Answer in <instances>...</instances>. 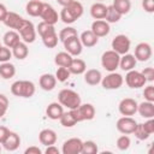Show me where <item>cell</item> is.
<instances>
[{
    "label": "cell",
    "instance_id": "cell-14",
    "mask_svg": "<svg viewBox=\"0 0 154 154\" xmlns=\"http://www.w3.org/2000/svg\"><path fill=\"white\" fill-rule=\"evenodd\" d=\"M82 146H83V141L81 138L78 137L69 138L63 143L61 153L63 154H81Z\"/></svg>",
    "mask_w": 154,
    "mask_h": 154
},
{
    "label": "cell",
    "instance_id": "cell-25",
    "mask_svg": "<svg viewBox=\"0 0 154 154\" xmlns=\"http://www.w3.org/2000/svg\"><path fill=\"white\" fill-rule=\"evenodd\" d=\"M102 79V75L96 69L85 70L84 72V82L89 85H97Z\"/></svg>",
    "mask_w": 154,
    "mask_h": 154
},
{
    "label": "cell",
    "instance_id": "cell-45",
    "mask_svg": "<svg viewBox=\"0 0 154 154\" xmlns=\"http://www.w3.org/2000/svg\"><path fill=\"white\" fill-rule=\"evenodd\" d=\"M141 73L144 76V78H146L147 82H153V81H154V69H153L152 66L144 67V69L141 71Z\"/></svg>",
    "mask_w": 154,
    "mask_h": 154
},
{
    "label": "cell",
    "instance_id": "cell-33",
    "mask_svg": "<svg viewBox=\"0 0 154 154\" xmlns=\"http://www.w3.org/2000/svg\"><path fill=\"white\" fill-rule=\"evenodd\" d=\"M72 59H73L72 55L69 54V53L65 51V52H59V53L55 55L54 63H55V65H58V66L69 67L70 64H71V61H72Z\"/></svg>",
    "mask_w": 154,
    "mask_h": 154
},
{
    "label": "cell",
    "instance_id": "cell-51",
    "mask_svg": "<svg viewBox=\"0 0 154 154\" xmlns=\"http://www.w3.org/2000/svg\"><path fill=\"white\" fill-rule=\"evenodd\" d=\"M7 12H8L7 7H6L4 4H1V2H0V22H4V19H5V17H6Z\"/></svg>",
    "mask_w": 154,
    "mask_h": 154
},
{
    "label": "cell",
    "instance_id": "cell-18",
    "mask_svg": "<svg viewBox=\"0 0 154 154\" xmlns=\"http://www.w3.org/2000/svg\"><path fill=\"white\" fill-rule=\"evenodd\" d=\"M58 137H57V132L52 129H43L40 131L38 134V141L43 146H52V144H55Z\"/></svg>",
    "mask_w": 154,
    "mask_h": 154
},
{
    "label": "cell",
    "instance_id": "cell-46",
    "mask_svg": "<svg viewBox=\"0 0 154 154\" xmlns=\"http://www.w3.org/2000/svg\"><path fill=\"white\" fill-rule=\"evenodd\" d=\"M142 7L146 12L153 13L154 12V0H142Z\"/></svg>",
    "mask_w": 154,
    "mask_h": 154
},
{
    "label": "cell",
    "instance_id": "cell-38",
    "mask_svg": "<svg viewBox=\"0 0 154 154\" xmlns=\"http://www.w3.org/2000/svg\"><path fill=\"white\" fill-rule=\"evenodd\" d=\"M99 152V148H97V144L89 140V141H84L83 142V146H82V154H96Z\"/></svg>",
    "mask_w": 154,
    "mask_h": 154
},
{
    "label": "cell",
    "instance_id": "cell-50",
    "mask_svg": "<svg viewBox=\"0 0 154 154\" xmlns=\"http://www.w3.org/2000/svg\"><path fill=\"white\" fill-rule=\"evenodd\" d=\"M45 153H46V154H59L60 150L58 149V147H55L54 144H52V146H47Z\"/></svg>",
    "mask_w": 154,
    "mask_h": 154
},
{
    "label": "cell",
    "instance_id": "cell-22",
    "mask_svg": "<svg viewBox=\"0 0 154 154\" xmlns=\"http://www.w3.org/2000/svg\"><path fill=\"white\" fill-rule=\"evenodd\" d=\"M63 113H64V107L59 102H51L46 108V114L52 120H59Z\"/></svg>",
    "mask_w": 154,
    "mask_h": 154
},
{
    "label": "cell",
    "instance_id": "cell-2",
    "mask_svg": "<svg viewBox=\"0 0 154 154\" xmlns=\"http://www.w3.org/2000/svg\"><path fill=\"white\" fill-rule=\"evenodd\" d=\"M82 14H83V5L77 0H73L67 6L63 7L59 14V19H61V22L65 24H72L78 18H81Z\"/></svg>",
    "mask_w": 154,
    "mask_h": 154
},
{
    "label": "cell",
    "instance_id": "cell-23",
    "mask_svg": "<svg viewBox=\"0 0 154 154\" xmlns=\"http://www.w3.org/2000/svg\"><path fill=\"white\" fill-rule=\"evenodd\" d=\"M81 43L83 47H94L99 42V37L91 31V30H84L79 36Z\"/></svg>",
    "mask_w": 154,
    "mask_h": 154
},
{
    "label": "cell",
    "instance_id": "cell-12",
    "mask_svg": "<svg viewBox=\"0 0 154 154\" xmlns=\"http://www.w3.org/2000/svg\"><path fill=\"white\" fill-rule=\"evenodd\" d=\"M137 101L132 97H124L120 100L119 105H118V111L122 116H134L137 112Z\"/></svg>",
    "mask_w": 154,
    "mask_h": 154
},
{
    "label": "cell",
    "instance_id": "cell-21",
    "mask_svg": "<svg viewBox=\"0 0 154 154\" xmlns=\"http://www.w3.org/2000/svg\"><path fill=\"white\" fill-rule=\"evenodd\" d=\"M23 19H24V18H23L22 16H19L18 13L8 11L2 23H4L7 28H10L11 30H17V29H18V26L20 25V23H22V20H23Z\"/></svg>",
    "mask_w": 154,
    "mask_h": 154
},
{
    "label": "cell",
    "instance_id": "cell-31",
    "mask_svg": "<svg viewBox=\"0 0 154 154\" xmlns=\"http://www.w3.org/2000/svg\"><path fill=\"white\" fill-rule=\"evenodd\" d=\"M14 75H16V66L12 63L6 61V63H1L0 64V77L1 78L10 79Z\"/></svg>",
    "mask_w": 154,
    "mask_h": 154
},
{
    "label": "cell",
    "instance_id": "cell-20",
    "mask_svg": "<svg viewBox=\"0 0 154 154\" xmlns=\"http://www.w3.org/2000/svg\"><path fill=\"white\" fill-rule=\"evenodd\" d=\"M38 84H40V88L42 90L51 91L57 85V78L52 73H43V75H41L40 79H38Z\"/></svg>",
    "mask_w": 154,
    "mask_h": 154
},
{
    "label": "cell",
    "instance_id": "cell-1",
    "mask_svg": "<svg viewBox=\"0 0 154 154\" xmlns=\"http://www.w3.org/2000/svg\"><path fill=\"white\" fill-rule=\"evenodd\" d=\"M36 32H38V35L42 38L43 45L47 48H54L58 45L59 37H58L54 25L48 24L46 22H41V23H38V25L36 28Z\"/></svg>",
    "mask_w": 154,
    "mask_h": 154
},
{
    "label": "cell",
    "instance_id": "cell-13",
    "mask_svg": "<svg viewBox=\"0 0 154 154\" xmlns=\"http://www.w3.org/2000/svg\"><path fill=\"white\" fill-rule=\"evenodd\" d=\"M38 17H41L42 22H46V23L52 24V25H54L59 19V14L55 11V8L52 5L47 4V2L42 4V8H41V12H40Z\"/></svg>",
    "mask_w": 154,
    "mask_h": 154
},
{
    "label": "cell",
    "instance_id": "cell-28",
    "mask_svg": "<svg viewBox=\"0 0 154 154\" xmlns=\"http://www.w3.org/2000/svg\"><path fill=\"white\" fill-rule=\"evenodd\" d=\"M20 36L19 34L16 31V30H8L4 34V37H2V41H4V45L8 48H13L18 42H20Z\"/></svg>",
    "mask_w": 154,
    "mask_h": 154
},
{
    "label": "cell",
    "instance_id": "cell-40",
    "mask_svg": "<svg viewBox=\"0 0 154 154\" xmlns=\"http://www.w3.org/2000/svg\"><path fill=\"white\" fill-rule=\"evenodd\" d=\"M116 144H117V148H118L119 150H126V149H129V147H130V144H131V140H130V137H129L128 135L123 134L122 136H119V137L117 138Z\"/></svg>",
    "mask_w": 154,
    "mask_h": 154
},
{
    "label": "cell",
    "instance_id": "cell-4",
    "mask_svg": "<svg viewBox=\"0 0 154 154\" xmlns=\"http://www.w3.org/2000/svg\"><path fill=\"white\" fill-rule=\"evenodd\" d=\"M35 90H36L35 84L31 81H26V79L16 81L11 85V93L18 97L29 99L35 94Z\"/></svg>",
    "mask_w": 154,
    "mask_h": 154
},
{
    "label": "cell",
    "instance_id": "cell-3",
    "mask_svg": "<svg viewBox=\"0 0 154 154\" xmlns=\"http://www.w3.org/2000/svg\"><path fill=\"white\" fill-rule=\"evenodd\" d=\"M58 102L67 109H73L82 103V100L77 91L72 89H61L58 94Z\"/></svg>",
    "mask_w": 154,
    "mask_h": 154
},
{
    "label": "cell",
    "instance_id": "cell-9",
    "mask_svg": "<svg viewBox=\"0 0 154 154\" xmlns=\"http://www.w3.org/2000/svg\"><path fill=\"white\" fill-rule=\"evenodd\" d=\"M111 46H112V49L114 52H117L119 55H123V54L129 53V49H130V46H131V41L126 35L119 34V35L113 37Z\"/></svg>",
    "mask_w": 154,
    "mask_h": 154
},
{
    "label": "cell",
    "instance_id": "cell-44",
    "mask_svg": "<svg viewBox=\"0 0 154 154\" xmlns=\"http://www.w3.org/2000/svg\"><path fill=\"white\" fill-rule=\"evenodd\" d=\"M143 96H144V100L146 101H150V102H154V87L152 84L147 85L143 90Z\"/></svg>",
    "mask_w": 154,
    "mask_h": 154
},
{
    "label": "cell",
    "instance_id": "cell-35",
    "mask_svg": "<svg viewBox=\"0 0 154 154\" xmlns=\"http://www.w3.org/2000/svg\"><path fill=\"white\" fill-rule=\"evenodd\" d=\"M112 6L114 7V10H117L123 16V14L129 13L131 8V1L130 0H113Z\"/></svg>",
    "mask_w": 154,
    "mask_h": 154
},
{
    "label": "cell",
    "instance_id": "cell-48",
    "mask_svg": "<svg viewBox=\"0 0 154 154\" xmlns=\"http://www.w3.org/2000/svg\"><path fill=\"white\" fill-rule=\"evenodd\" d=\"M8 134H10V130L6 126L0 125V144L6 140V137L8 136Z\"/></svg>",
    "mask_w": 154,
    "mask_h": 154
},
{
    "label": "cell",
    "instance_id": "cell-29",
    "mask_svg": "<svg viewBox=\"0 0 154 154\" xmlns=\"http://www.w3.org/2000/svg\"><path fill=\"white\" fill-rule=\"evenodd\" d=\"M67 69L70 70L71 75H82L87 70V64L81 58H73L71 64H70V66Z\"/></svg>",
    "mask_w": 154,
    "mask_h": 154
},
{
    "label": "cell",
    "instance_id": "cell-47",
    "mask_svg": "<svg viewBox=\"0 0 154 154\" xmlns=\"http://www.w3.org/2000/svg\"><path fill=\"white\" fill-rule=\"evenodd\" d=\"M143 126H144V128H146V130L152 135V134L154 132V119H153V118L147 119V122H144V123H143Z\"/></svg>",
    "mask_w": 154,
    "mask_h": 154
},
{
    "label": "cell",
    "instance_id": "cell-36",
    "mask_svg": "<svg viewBox=\"0 0 154 154\" xmlns=\"http://www.w3.org/2000/svg\"><path fill=\"white\" fill-rule=\"evenodd\" d=\"M120 18H122V14L117 10H114V7L112 5L107 6V13H106V17H105L107 23H117V22L120 20Z\"/></svg>",
    "mask_w": 154,
    "mask_h": 154
},
{
    "label": "cell",
    "instance_id": "cell-30",
    "mask_svg": "<svg viewBox=\"0 0 154 154\" xmlns=\"http://www.w3.org/2000/svg\"><path fill=\"white\" fill-rule=\"evenodd\" d=\"M11 51H12V55L16 59H18V60L25 59L28 57V54H29V48H28L26 43L25 42H22V41L18 42L13 48H11Z\"/></svg>",
    "mask_w": 154,
    "mask_h": 154
},
{
    "label": "cell",
    "instance_id": "cell-27",
    "mask_svg": "<svg viewBox=\"0 0 154 154\" xmlns=\"http://www.w3.org/2000/svg\"><path fill=\"white\" fill-rule=\"evenodd\" d=\"M107 13V6L102 2H95L90 7V16L94 19H105Z\"/></svg>",
    "mask_w": 154,
    "mask_h": 154
},
{
    "label": "cell",
    "instance_id": "cell-41",
    "mask_svg": "<svg viewBox=\"0 0 154 154\" xmlns=\"http://www.w3.org/2000/svg\"><path fill=\"white\" fill-rule=\"evenodd\" d=\"M75 35H78V34H77V30H76L73 26H66V28H64V29L60 30L58 37H59V40H60L61 42H64L66 38H69V37H71V36H75Z\"/></svg>",
    "mask_w": 154,
    "mask_h": 154
},
{
    "label": "cell",
    "instance_id": "cell-32",
    "mask_svg": "<svg viewBox=\"0 0 154 154\" xmlns=\"http://www.w3.org/2000/svg\"><path fill=\"white\" fill-rule=\"evenodd\" d=\"M42 4L43 2L40 1V0H30L25 6L26 13L31 17H38L40 12H41V8H42Z\"/></svg>",
    "mask_w": 154,
    "mask_h": 154
},
{
    "label": "cell",
    "instance_id": "cell-49",
    "mask_svg": "<svg viewBox=\"0 0 154 154\" xmlns=\"http://www.w3.org/2000/svg\"><path fill=\"white\" fill-rule=\"evenodd\" d=\"M24 153L25 154H42V150L36 146H31V147H28L24 150Z\"/></svg>",
    "mask_w": 154,
    "mask_h": 154
},
{
    "label": "cell",
    "instance_id": "cell-53",
    "mask_svg": "<svg viewBox=\"0 0 154 154\" xmlns=\"http://www.w3.org/2000/svg\"><path fill=\"white\" fill-rule=\"evenodd\" d=\"M97 1H100V2H101V1H103V0H97Z\"/></svg>",
    "mask_w": 154,
    "mask_h": 154
},
{
    "label": "cell",
    "instance_id": "cell-17",
    "mask_svg": "<svg viewBox=\"0 0 154 154\" xmlns=\"http://www.w3.org/2000/svg\"><path fill=\"white\" fill-rule=\"evenodd\" d=\"M97 37H105L109 34L111 28H109V23H107L105 19H95L91 24V29H90Z\"/></svg>",
    "mask_w": 154,
    "mask_h": 154
},
{
    "label": "cell",
    "instance_id": "cell-7",
    "mask_svg": "<svg viewBox=\"0 0 154 154\" xmlns=\"http://www.w3.org/2000/svg\"><path fill=\"white\" fill-rule=\"evenodd\" d=\"M77 123L83 122V120H91L95 117V107L91 103H81L77 108L71 109Z\"/></svg>",
    "mask_w": 154,
    "mask_h": 154
},
{
    "label": "cell",
    "instance_id": "cell-26",
    "mask_svg": "<svg viewBox=\"0 0 154 154\" xmlns=\"http://www.w3.org/2000/svg\"><path fill=\"white\" fill-rule=\"evenodd\" d=\"M137 112L140 113L141 117L149 119V118H154V102L150 101H143L141 103H138L137 106Z\"/></svg>",
    "mask_w": 154,
    "mask_h": 154
},
{
    "label": "cell",
    "instance_id": "cell-6",
    "mask_svg": "<svg viewBox=\"0 0 154 154\" xmlns=\"http://www.w3.org/2000/svg\"><path fill=\"white\" fill-rule=\"evenodd\" d=\"M119 60H120V55L113 49L106 51L101 55V65L108 72H113L119 67Z\"/></svg>",
    "mask_w": 154,
    "mask_h": 154
},
{
    "label": "cell",
    "instance_id": "cell-43",
    "mask_svg": "<svg viewBox=\"0 0 154 154\" xmlns=\"http://www.w3.org/2000/svg\"><path fill=\"white\" fill-rule=\"evenodd\" d=\"M8 105H10V102H8L7 96L4 94H0V118H2L6 114V112L8 109Z\"/></svg>",
    "mask_w": 154,
    "mask_h": 154
},
{
    "label": "cell",
    "instance_id": "cell-54",
    "mask_svg": "<svg viewBox=\"0 0 154 154\" xmlns=\"http://www.w3.org/2000/svg\"><path fill=\"white\" fill-rule=\"evenodd\" d=\"M0 152H1V146H0Z\"/></svg>",
    "mask_w": 154,
    "mask_h": 154
},
{
    "label": "cell",
    "instance_id": "cell-5",
    "mask_svg": "<svg viewBox=\"0 0 154 154\" xmlns=\"http://www.w3.org/2000/svg\"><path fill=\"white\" fill-rule=\"evenodd\" d=\"M16 31L19 34L20 38L25 43H32L36 40V28L34 26L32 22L28 19H23Z\"/></svg>",
    "mask_w": 154,
    "mask_h": 154
},
{
    "label": "cell",
    "instance_id": "cell-16",
    "mask_svg": "<svg viewBox=\"0 0 154 154\" xmlns=\"http://www.w3.org/2000/svg\"><path fill=\"white\" fill-rule=\"evenodd\" d=\"M134 57L138 61H147L152 57V46L147 42H140L135 47V54Z\"/></svg>",
    "mask_w": 154,
    "mask_h": 154
},
{
    "label": "cell",
    "instance_id": "cell-37",
    "mask_svg": "<svg viewBox=\"0 0 154 154\" xmlns=\"http://www.w3.org/2000/svg\"><path fill=\"white\" fill-rule=\"evenodd\" d=\"M132 134H135L136 138L140 140V141H144V140H147L150 136V134L143 126V123H140V124L137 123V125H136V128H135V130H134Z\"/></svg>",
    "mask_w": 154,
    "mask_h": 154
},
{
    "label": "cell",
    "instance_id": "cell-19",
    "mask_svg": "<svg viewBox=\"0 0 154 154\" xmlns=\"http://www.w3.org/2000/svg\"><path fill=\"white\" fill-rule=\"evenodd\" d=\"M4 146V148L7 150V152H14L18 149V147L20 146V137L17 132H13V131H10L8 136L6 137V140L1 143Z\"/></svg>",
    "mask_w": 154,
    "mask_h": 154
},
{
    "label": "cell",
    "instance_id": "cell-52",
    "mask_svg": "<svg viewBox=\"0 0 154 154\" xmlns=\"http://www.w3.org/2000/svg\"><path fill=\"white\" fill-rule=\"evenodd\" d=\"M72 1H73V0H57V2H58L60 6H63V7H64V6H67V5L71 4Z\"/></svg>",
    "mask_w": 154,
    "mask_h": 154
},
{
    "label": "cell",
    "instance_id": "cell-11",
    "mask_svg": "<svg viewBox=\"0 0 154 154\" xmlns=\"http://www.w3.org/2000/svg\"><path fill=\"white\" fill-rule=\"evenodd\" d=\"M63 43H64L65 51L69 54H71L72 57H78L83 51V46L81 43V40H79L78 35H75V36H71V37L66 38Z\"/></svg>",
    "mask_w": 154,
    "mask_h": 154
},
{
    "label": "cell",
    "instance_id": "cell-10",
    "mask_svg": "<svg viewBox=\"0 0 154 154\" xmlns=\"http://www.w3.org/2000/svg\"><path fill=\"white\" fill-rule=\"evenodd\" d=\"M125 83L131 89H138V88L144 87L147 81H146L144 76L140 71L130 70V71H128V73L125 76Z\"/></svg>",
    "mask_w": 154,
    "mask_h": 154
},
{
    "label": "cell",
    "instance_id": "cell-34",
    "mask_svg": "<svg viewBox=\"0 0 154 154\" xmlns=\"http://www.w3.org/2000/svg\"><path fill=\"white\" fill-rule=\"evenodd\" d=\"M59 122L64 128H72V126H75L77 124V120H76V118H75V116H73L71 109H69L67 112H64L61 114V117L59 118Z\"/></svg>",
    "mask_w": 154,
    "mask_h": 154
},
{
    "label": "cell",
    "instance_id": "cell-15",
    "mask_svg": "<svg viewBox=\"0 0 154 154\" xmlns=\"http://www.w3.org/2000/svg\"><path fill=\"white\" fill-rule=\"evenodd\" d=\"M136 125H137V122L132 117H129V116H123L122 118H119L117 120V124H116L117 130L125 135L132 134Z\"/></svg>",
    "mask_w": 154,
    "mask_h": 154
},
{
    "label": "cell",
    "instance_id": "cell-24",
    "mask_svg": "<svg viewBox=\"0 0 154 154\" xmlns=\"http://www.w3.org/2000/svg\"><path fill=\"white\" fill-rule=\"evenodd\" d=\"M137 64V60L136 58L134 57V54H123L120 57V60H119V67L123 70V71H130V70H134L135 66Z\"/></svg>",
    "mask_w": 154,
    "mask_h": 154
},
{
    "label": "cell",
    "instance_id": "cell-42",
    "mask_svg": "<svg viewBox=\"0 0 154 154\" xmlns=\"http://www.w3.org/2000/svg\"><path fill=\"white\" fill-rule=\"evenodd\" d=\"M12 51L11 48L6 47V46H1L0 48V63H6L10 61V59L12 58Z\"/></svg>",
    "mask_w": 154,
    "mask_h": 154
},
{
    "label": "cell",
    "instance_id": "cell-8",
    "mask_svg": "<svg viewBox=\"0 0 154 154\" xmlns=\"http://www.w3.org/2000/svg\"><path fill=\"white\" fill-rule=\"evenodd\" d=\"M101 85L103 87V89H107V90H114V89H119L123 83H124V78L120 73L113 71V72H109L106 77H102L101 79Z\"/></svg>",
    "mask_w": 154,
    "mask_h": 154
},
{
    "label": "cell",
    "instance_id": "cell-55",
    "mask_svg": "<svg viewBox=\"0 0 154 154\" xmlns=\"http://www.w3.org/2000/svg\"><path fill=\"white\" fill-rule=\"evenodd\" d=\"M0 48H1V43H0Z\"/></svg>",
    "mask_w": 154,
    "mask_h": 154
},
{
    "label": "cell",
    "instance_id": "cell-39",
    "mask_svg": "<svg viewBox=\"0 0 154 154\" xmlns=\"http://www.w3.org/2000/svg\"><path fill=\"white\" fill-rule=\"evenodd\" d=\"M55 78H57V81L58 82H66L69 78H70V76H71V72H70V70L67 69V67H63V66H59L58 69H57V72H55Z\"/></svg>",
    "mask_w": 154,
    "mask_h": 154
}]
</instances>
